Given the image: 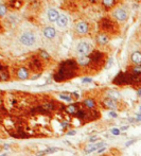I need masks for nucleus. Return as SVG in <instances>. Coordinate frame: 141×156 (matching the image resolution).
Instances as JSON below:
<instances>
[{
  "label": "nucleus",
  "instance_id": "nucleus-1",
  "mask_svg": "<svg viewBox=\"0 0 141 156\" xmlns=\"http://www.w3.org/2000/svg\"><path fill=\"white\" fill-rule=\"evenodd\" d=\"M79 69H80V67H79L75 60H66L59 65L56 72L53 74V80L59 83L73 79L78 76Z\"/></svg>",
  "mask_w": 141,
  "mask_h": 156
},
{
  "label": "nucleus",
  "instance_id": "nucleus-2",
  "mask_svg": "<svg viewBox=\"0 0 141 156\" xmlns=\"http://www.w3.org/2000/svg\"><path fill=\"white\" fill-rule=\"evenodd\" d=\"M99 31L108 34L111 37H116L120 34V24L113 17L105 16L101 18L98 24Z\"/></svg>",
  "mask_w": 141,
  "mask_h": 156
},
{
  "label": "nucleus",
  "instance_id": "nucleus-3",
  "mask_svg": "<svg viewBox=\"0 0 141 156\" xmlns=\"http://www.w3.org/2000/svg\"><path fill=\"white\" fill-rule=\"evenodd\" d=\"M38 41V36L34 31L27 30L24 31L21 34L18 36V43L24 47H33Z\"/></svg>",
  "mask_w": 141,
  "mask_h": 156
},
{
  "label": "nucleus",
  "instance_id": "nucleus-4",
  "mask_svg": "<svg viewBox=\"0 0 141 156\" xmlns=\"http://www.w3.org/2000/svg\"><path fill=\"white\" fill-rule=\"evenodd\" d=\"M91 27L90 24L85 20H78L74 24L73 27V33L76 37H86L90 34Z\"/></svg>",
  "mask_w": 141,
  "mask_h": 156
},
{
  "label": "nucleus",
  "instance_id": "nucleus-5",
  "mask_svg": "<svg viewBox=\"0 0 141 156\" xmlns=\"http://www.w3.org/2000/svg\"><path fill=\"white\" fill-rule=\"evenodd\" d=\"M89 57H90L91 60L90 67H103L106 64V54L104 52L100 51V50H93Z\"/></svg>",
  "mask_w": 141,
  "mask_h": 156
},
{
  "label": "nucleus",
  "instance_id": "nucleus-6",
  "mask_svg": "<svg viewBox=\"0 0 141 156\" xmlns=\"http://www.w3.org/2000/svg\"><path fill=\"white\" fill-rule=\"evenodd\" d=\"M43 62L41 61L38 57V55L35 54L30 57L28 61V67L31 70V72H34V73H41L43 69Z\"/></svg>",
  "mask_w": 141,
  "mask_h": 156
},
{
  "label": "nucleus",
  "instance_id": "nucleus-7",
  "mask_svg": "<svg viewBox=\"0 0 141 156\" xmlns=\"http://www.w3.org/2000/svg\"><path fill=\"white\" fill-rule=\"evenodd\" d=\"M113 83L116 85H134V80H133V74L130 72H119L116 76V78L113 80Z\"/></svg>",
  "mask_w": 141,
  "mask_h": 156
},
{
  "label": "nucleus",
  "instance_id": "nucleus-8",
  "mask_svg": "<svg viewBox=\"0 0 141 156\" xmlns=\"http://www.w3.org/2000/svg\"><path fill=\"white\" fill-rule=\"evenodd\" d=\"M31 70L29 69L28 66L26 65H21V66H18L17 68L15 69V72H14V76H15L16 80L18 81H27V80H30L31 79Z\"/></svg>",
  "mask_w": 141,
  "mask_h": 156
},
{
  "label": "nucleus",
  "instance_id": "nucleus-9",
  "mask_svg": "<svg viewBox=\"0 0 141 156\" xmlns=\"http://www.w3.org/2000/svg\"><path fill=\"white\" fill-rule=\"evenodd\" d=\"M93 50L95 49L92 45L88 41H80L75 46V51L78 55H90Z\"/></svg>",
  "mask_w": 141,
  "mask_h": 156
},
{
  "label": "nucleus",
  "instance_id": "nucleus-10",
  "mask_svg": "<svg viewBox=\"0 0 141 156\" xmlns=\"http://www.w3.org/2000/svg\"><path fill=\"white\" fill-rule=\"evenodd\" d=\"M111 17H113L116 21L124 24V22H126L128 19V13L123 8H116L114 11H111Z\"/></svg>",
  "mask_w": 141,
  "mask_h": 156
},
{
  "label": "nucleus",
  "instance_id": "nucleus-11",
  "mask_svg": "<svg viewBox=\"0 0 141 156\" xmlns=\"http://www.w3.org/2000/svg\"><path fill=\"white\" fill-rule=\"evenodd\" d=\"M111 38V37L109 36L108 34L99 31L96 34V36H95V43H96V45L98 46V47H105V46L109 44Z\"/></svg>",
  "mask_w": 141,
  "mask_h": 156
},
{
  "label": "nucleus",
  "instance_id": "nucleus-12",
  "mask_svg": "<svg viewBox=\"0 0 141 156\" xmlns=\"http://www.w3.org/2000/svg\"><path fill=\"white\" fill-rule=\"evenodd\" d=\"M43 35L46 39H48V41H53V39L56 38L57 31H56V29L52 26L43 27Z\"/></svg>",
  "mask_w": 141,
  "mask_h": 156
},
{
  "label": "nucleus",
  "instance_id": "nucleus-13",
  "mask_svg": "<svg viewBox=\"0 0 141 156\" xmlns=\"http://www.w3.org/2000/svg\"><path fill=\"white\" fill-rule=\"evenodd\" d=\"M41 109H43V114H49L55 112L59 107V103L55 101H46L40 104Z\"/></svg>",
  "mask_w": 141,
  "mask_h": 156
},
{
  "label": "nucleus",
  "instance_id": "nucleus-14",
  "mask_svg": "<svg viewBox=\"0 0 141 156\" xmlns=\"http://www.w3.org/2000/svg\"><path fill=\"white\" fill-rule=\"evenodd\" d=\"M100 3L104 11L109 12L114 11L117 8V5H119V0H101Z\"/></svg>",
  "mask_w": 141,
  "mask_h": 156
},
{
  "label": "nucleus",
  "instance_id": "nucleus-15",
  "mask_svg": "<svg viewBox=\"0 0 141 156\" xmlns=\"http://www.w3.org/2000/svg\"><path fill=\"white\" fill-rule=\"evenodd\" d=\"M81 106L82 105L80 103H70L68 105H66V106H64V112L70 116H75L78 114V112L82 109Z\"/></svg>",
  "mask_w": 141,
  "mask_h": 156
},
{
  "label": "nucleus",
  "instance_id": "nucleus-16",
  "mask_svg": "<svg viewBox=\"0 0 141 156\" xmlns=\"http://www.w3.org/2000/svg\"><path fill=\"white\" fill-rule=\"evenodd\" d=\"M75 61L80 68H87L90 67L91 65V60L89 55H78Z\"/></svg>",
  "mask_w": 141,
  "mask_h": 156
},
{
  "label": "nucleus",
  "instance_id": "nucleus-17",
  "mask_svg": "<svg viewBox=\"0 0 141 156\" xmlns=\"http://www.w3.org/2000/svg\"><path fill=\"white\" fill-rule=\"evenodd\" d=\"M7 5L11 11H18L24 7V0H8Z\"/></svg>",
  "mask_w": 141,
  "mask_h": 156
},
{
  "label": "nucleus",
  "instance_id": "nucleus-18",
  "mask_svg": "<svg viewBox=\"0 0 141 156\" xmlns=\"http://www.w3.org/2000/svg\"><path fill=\"white\" fill-rule=\"evenodd\" d=\"M81 105H82L84 109L90 111V109H95L97 107V102L96 100L92 99V98H85L82 101V103H81Z\"/></svg>",
  "mask_w": 141,
  "mask_h": 156
},
{
  "label": "nucleus",
  "instance_id": "nucleus-19",
  "mask_svg": "<svg viewBox=\"0 0 141 156\" xmlns=\"http://www.w3.org/2000/svg\"><path fill=\"white\" fill-rule=\"evenodd\" d=\"M103 107L108 109H116L118 107V102L116 99H111V98H105L102 101Z\"/></svg>",
  "mask_w": 141,
  "mask_h": 156
},
{
  "label": "nucleus",
  "instance_id": "nucleus-20",
  "mask_svg": "<svg viewBox=\"0 0 141 156\" xmlns=\"http://www.w3.org/2000/svg\"><path fill=\"white\" fill-rule=\"evenodd\" d=\"M36 54L38 55V57L43 62V63H50V62L52 61V57H51L50 53L45 49H38Z\"/></svg>",
  "mask_w": 141,
  "mask_h": 156
},
{
  "label": "nucleus",
  "instance_id": "nucleus-21",
  "mask_svg": "<svg viewBox=\"0 0 141 156\" xmlns=\"http://www.w3.org/2000/svg\"><path fill=\"white\" fill-rule=\"evenodd\" d=\"M59 17V13L56 9L54 8H50V9L47 11V18L50 22H56L57 19Z\"/></svg>",
  "mask_w": 141,
  "mask_h": 156
},
{
  "label": "nucleus",
  "instance_id": "nucleus-22",
  "mask_svg": "<svg viewBox=\"0 0 141 156\" xmlns=\"http://www.w3.org/2000/svg\"><path fill=\"white\" fill-rule=\"evenodd\" d=\"M75 117L78 119L82 120V121H89V118H90V112L86 109H81L80 111L78 112V114L75 115Z\"/></svg>",
  "mask_w": 141,
  "mask_h": 156
},
{
  "label": "nucleus",
  "instance_id": "nucleus-23",
  "mask_svg": "<svg viewBox=\"0 0 141 156\" xmlns=\"http://www.w3.org/2000/svg\"><path fill=\"white\" fill-rule=\"evenodd\" d=\"M56 26L61 29H65L68 26V17L65 14H59V17L57 19V21L55 22Z\"/></svg>",
  "mask_w": 141,
  "mask_h": 156
},
{
  "label": "nucleus",
  "instance_id": "nucleus-24",
  "mask_svg": "<svg viewBox=\"0 0 141 156\" xmlns=\"http://www.w3.org/2000/svg\"><path fill=\"white\" fill-rule=\"evenodd\" d=\"M10 80H11V72L7 66L5 69L0 71V82H9Z\"/></svg>",
  "mask_w": 141,
  "mask_h": 156
},
{
  "label": "nucleus",
  "instance_id": "nucleus-25",
  "mask_svg": "<svg viewBox=\"0 0 141 156\" xmlns=\"http://www.w3.org/2000/svg\"><path fill=\"white\" fill-rule=\"evenodd\" d=\"M130 60L134 65H141V51H134L130 54Z\"/></svg>",
  "mask_w": 141,
  "mask_h": 156
},
{
  "label": "nucleus",
  "instance_id": "nucleus-26",
  "mask_svg": "<svg viewBox=\"0 0 141 156\" xmlns=\"http://www.w3.org/2000/svg\"><path fill=\"white\" fill-rule=\"evenodd\" d=\"M105 143L104 142H98V143H91V145H88L85 149V152L86 153H92L95 151H98L101 147H104Z\"/></svg>",
  "mask_w": 141,
  "mask_h": 156
},
{
  "label": "nucleus",
  "instance_id": "nucleus-27",
  "mask_svg": "<svg viewBox=\"0 0 141 156\" xmlns=\"http://www.w3.org/2000/svg\"><path fill=\"white\" fill-rule=\"evenodd\" d=\"M7 22L11 26H17L20 22V18L16 14H10V15L7 16Z\"/></svg>",
  "mask_w": 141,
  "mask_h": 156
},
{
  "label": "nucleus",
  "instance_id": "nucleus-28",
  "mask_svg": "<svg viewBox=\"0 0 141 156\" xmlns=\"http://www.w3.org/2000/svg\"><path fill=\"white\" fill-rule=\"evenodd\" d=\"M59 151V148H54V147H48L47 149L43 150V151H39L36 153V156H45V155H48V154H52L54 152Z\"/></svg>",
  "mask_w": 141,
  "mask_h": 156
},
{
  "label": "nucleus",
  "instance_id": "nucleus-29",
  "mask_svg": "<svg viewBox=\"0 0 141 156\" xmlns=\"http://www.w3.org/2000/svg\"><path fill=\"white\" fill-rule=\"evenodd\" d=\"M41 8V3L40 0H31L30 1V9L34 12L39 11Z\"/></svg>",
  "mask_w": 141,
  "mask_h": 156
},
{
  "label": "nucleus",
  "instance_id": "nucleus-30",
  "mask_svg": "<svg viewBox=\"0 0 141 156\" xmlns=\"http://www.w3.org/2000/svg\"><path fill=\"white\" fill-rule=\"evenodd\" d=\"M59 99H62L63 101H66L68 103H72L73 101V97H72V93H62L59 95Z\"/></svg>",
  "mask_w": 141,
  "mask_h": 156
},
{
  "label": "nucleus",
  "instance_id": "nucleus-31",
  "mask_svg": "<svg viewBox=\"0 0 141 156\" xmlns=\"http://www.w3.org/2000/svg\"><path fill=\"white\" fill-rule=\"evenodd\" d=\"M128 72L134 76H141V65H134L130 68Z\"/></svg>",
  "mask_w": 141,
  "mask_h": 156
},
{
  "label": "nucleus",
  "instance_id": "nucleus-32",
  "mask_svg": "<svg viewBox=\"0 0 141 156\" xmlns=\"http://www.w3.org/2000/svg\"><path fill=\"white\" fill-rule=\"evenodd\" d=\"M8 12H9V8H8L7 3H0V18H3L7 16Z\"/></svg>",
  "mask_w": 141,
  "mask_h": 156
},
{
  "label": "nucleus",
  "instance_id": "nucleus-33",
  "mask_svg": "<svg viewBox=\"0 0 141 156\" xmlns=\"http://www.w3.org/2000/svg\"><path fill=\"white\" fill-rule=\"evenodd\" d=\"M61 125H62V128H63V130H67V128L70 126V123H69V121H67V120H63Z\"/></svg>",
  "mask_w": 141,
  "mask_h": 156
},
{
  "label": "nucleus",
  "instance_id": "nucleus-34",
  "mask_svg": "<svg viewBox=\"0 0 141 156\" xmlns=\"http://www.w3.org/2000/svg\"><path fill=\"white\" fill-rule=\"evenodd\" d=\"M17 103H18V100L15 99V98H12V99L10 100V104H11L12 106H16Z\"/></svg>",
  "mask_w": 141,
  "mask_h": 156
},
{
  "label": "nucleus",
  "instance_id": "nucleus-35",
  "mask_svg": "<svg viewBox=\"0 0 141 156\" xmlns=\"http://www.w3.org/2000/svg\"><path fill=\"white\" fill-rule=\"evenodd\" d=\"M92 82V79L91 78H88V76H86V78L82 79V83H84V84H87V83H91Z\"/></svg>",
  "mask_w": 141,
  "mask_h": 156
},
{
  "label": "nucleus",
  "instance_id": "nucleus-36",
  "mask_svg": "<svg viewBox=\"0 0 141 156\" xmlns=\"http://www.w3.org/2000/svg\"><path fill=\"white\" fill-rule=\"evenodd\" d=\"M40 76H41V73H35L34 76H31V79H30V80H36V79L40 78Z\"/></svg>",
  "mask_w": 141,
  "mask_h": 156
},
{
  "label": "nucleus",
  "instance_id": "nucleus-37",
  "mask_svg": "<svg viewBox=\"0 0 141 156\" xmlns=\"http://www.w3.org/2000/svg\"><path fill=\"white\" fill-rule=\"evenodd\" d=\"M98 139L99 138L97 136H91L90 138H89V141H90V142H95V141H97Z\"/></svg>",
  "mask_w": 141,
  "mask_h": 156
},
{
  "label": "nucleus",
  "instance_id": "nucleus-38",
  "mask_svg": "<svg viewBox=\"0 0 141 156\" xmlns=\"http://www.w3.org/2000/svg\"><path fill=\"white\" fill-rule=\"evenodd\" d=\"M111 133H113L114 135H119L120 134V131L118 130V128H113V130H111Z\"/></svg>",
  "mask_w": 141,
  "mask_h": 156
},
{
  "label": "nucleus",
  "instance_id": "nucleus-39",
  "mask_svg": "<svg viewBox=\"0 0 141 156\" xmlns=\"http://www.w3.org/2000/svg\"><path fill=\"white\" fill-rule=\"evenodd\" d=\"M76 134V132L74 130H72V131H68L67 132V135H69V136H73V135H75Z\"/></svg>",
  "mask_w": 141,
  "mask_h": 156
},
{
  "label": "nucleus",
  "instance_id": "nucleus-40",
  "mask_svg": "<svg viewBox=\"0 0 141 156\" xmlns=\"http://www.w3.org/2000/svg\"><path fill=\"white\" fill-rule=\"evenodd\" d=\"M5 67H7V65H5V64H3V63H1V62H0V71H1V70L5 69Z\"/></svg>",
  "mask_w": 141,
  "mask_h": 156
},
{
  "label": "nucleus",
  "instance_id": "nucleus-41",
  "mask_svg": "<svg viewBox=\"0 0 141 156\" xmlns=\"http://www.w3.org/2000/svg\"><path fill=\"white\" fill-rule=\"evenodd\" d=\"M89 2L90 3H92V5H95V3H98V2H100L101 0H88Z\"/></svg>",
  "mask_w": 141,
  "mask_h": 156
},
{
  "label": "nucleus",
  "instance_id": "nucleus-42",
  "mask_svg": "<svg viewBox=\"0 0 141 156\" xmlns=\"http://www.w3.org/2000/svg\"><path fill=\"white\" fill-rule=\"evenodd\" d=\"M105 150H106V145H105V147H103V148H101V149H99L98 150V153H102V152H104Z\"/></svg>",
  "mask_w": 141,
  "mask_h": 156
},
{
  "label": "nucleus",
  "instance_id": "nucleus-43",
  "mask_svg": "<svg viewBox=\"0 0 141 156\" xmlns=\"http://www.w3.org/2000/svg\"><path fill=\"white\" fill-rule=\"evenodd\" d=\"M134 142H135V140H130V141H127V142H126V147H128V145H133Z\"/></svg>",
  "mask_w": 141,
  "mask_h": 156
},
{
  "label": "nucleus",
  "instance_id": "nucleus-44",
  "mask_svg": "<svg viewBox=\"0 0 141 156\" xmlns=\"http://www.w3.org/2000/svg\"><path fill=\"white\" fill-rule=\"evenodd\" d=\"M136 120H137V121H141V113H139L138 115H137Z\"/></svg>",
  "mask_w": 141,
  "mask_h": 156
},
{
  "label": "nucleus",
  "instance_id": "nucleus-45",
  "mask_svg": "<svg viewBox=\"0 0 141 156\" xmlns=\"http://www.w3.org/2000/svg\"><path fill=\"white\" fill-rule=\"evenodd\" d=\"M109 115H111V117H117V113H115V112H111Z\"/></svg>",
  "mask_w": 141,
  "mask_h": 156
},
{
  "label": "nucleus",
  "instance_id": "nucleus-46",
  "mask_svg": "<svg viewBox=\"0 0 141 156\" xmlns=\"http://www.w3.org/2000/svg\"><path fill=\"white\" fill-rule=\"evenodd\" d=\"M72 96H73L74 98H79L80 96H79V93H72Z\"/></svg>",
  "mask_w": 141,
  "mask_h": 156
},
{
  "label": "nucleus",
  "instance_id": "nucleus-47",
  "mask_svg": "<svg viewBox=\"0 0 141 156\" xmlns=\"http://www.w3.org/2000/svg\"><path fill=\"white\" fill-rule=\"evenodd\" d=\"M2 30H3V24L1 21H0V32H1Z\"/></svg>",
  "mask_w": 141,
  "mask_h": 156
},
{
  "label": "nucleus",
  "instance_id": "nucleus-48",
  "mask_svg": "<svg viewBox=\"0 0 141 156\" xmlns=\"http://www.w3.org/2000/svg\"><path fill=\"white\" fill-rule=\"evenodd\" d=\"M3 149H5V150H9L10 149L9 145H3Z\"/></svg>",
  "mask_w": 141,
  "mask_h": 156
},
{
  "label": "nucleus",
  "instance_id": "nucleus-49",
  "mask_svg": "<svg viewBox=\"0 0 141 156\" xmlns=\"http://www.w3.org/2000/svg\"><path fill=\"white\" fill-rule=\"evenodd\" d=\"M137 95H138V96H141V87L138 89V90H137Z\"/></svg>",
  "mask_w": 141,
  "mask_h": 156
},
{
  "label": "nucleus",
  "instance_id": "nucleus-50",
  "mask_svg": "<svg viewBox=\"0 0 141 156\" xmlns=\"http://www.w3.org/2000/svg\"><path fill=\"white\" fill-rule=\"evenodd\" d=\"M127 128H128L127 125H126V126H122V128H121V131H125V130H127Z\"/></svg>",
  "mask_w": 141,
  "mask_h": 156
},
{
  "label": "nucleus",
  "instance_id": "nucleus-51",
  "mask_svg": "<svg viewBox=\"0 0 141 156\" xmlns=\"http://www.w3.org/2000/svg\"><path fill=\"white\" fill-rule=\"evenodd\" d=\"M0 156H9V155H8L7 153H2V154H1V155H0Z\"/></svg>",
  "mask_w": 141,
  "mask_h": 156
},
{
  "label": "nucleus",
  "instance_id": "nucleus-52",
  "mask_svg": "<svg viewBox=\"0 0 141 156\" xmlns=\"http://www.w3.org/2000/svg\"><path fill=\"white\" fill-rule=\"evenodd\" d=\"M2 1H3V2H7V1H8V0H2Z\"/></svg>",
  "mask_w": 141,
  "mask_h": 156
},
{
  "label": "nucleus",
  "instance_id": "nucleus-53",
  "mask_svg": "<svg viewBox=\"0 0 141 156\" xmlns=\"http://www.w3.org/2000/svg\"><path fill=\"white\" fill-rule=\"evenodd\" d=\"M101 156H106V155H101Z\"/></svg>",
  "mask_w": 141,
  "mask_h": 156
},
{
  "label": "nucleus",
  "instance_id": "nucleus-54",
  "mask_svg": "<svg viewBox=\"0 0 141 156\" xmlns=\"http://www.w3.org/2000/svg\"><path fill=\"white\" fill-rule=\"evenodd\" d=\"M140 111H141V106H140Z\"/></svg>",
  "mask_w": 141,
  "mask_h": 156
}]
</instances>
